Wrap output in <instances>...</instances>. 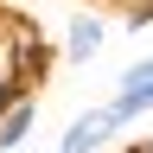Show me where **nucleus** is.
<instances>
[{
  "label": "nucleus",
  "instance_id": "1",
  "mask_svg": "<svg viewBox=\"0 0 153 153\" xmlns=\"http://www.w3.org/2000/svg\"><path fill=\"white\" fill-rule=\"evenodd\" d=\"M51 64H57V51L45 45V32L26 13L0 7V115L19 96H38V83H51Z\"/></svg>",
  "mask_w": 153,
  "mask_h": 153
},
{
  "label": "nucleus",
  "instance_id": "2",
  "mask_svg": "<svg viewBox=\"0 0 153 153\" xmlns=\"http://www.w3.org/2000/svg\"><path fill=\"white\" fill-rule=\"evenodd\" d=\"M115 134H121V121H115V108H83V115H70V128L57 134V147L51 153H102Z\"/></svg>",
  "mask_w": 153,
  "mask_h": 153
},
{
  "label": "nucleus",
  "instance_id": "3",
  "mask_svg": "<svg viewBox=\"0 0 153 153\" xmlns=\"http://www.w3.org/2000/svg\"><path fill=\"white\" fill-rule=\"evenodd\" d=\"M102 38H108L102 19H96V13H76L70 26H64V57H70V64H89V57L102 51Z\"/></svg>",
  "mask_w": 153,
  "mask_h": 153
},
{
  "label": "nucleus",
  "instance_id": "4",
  "mask_svg": "<svg viewBox=\"0 0 153 153\" xmlns=\"http://www.w3.org/2000/svg\"><path fill=\"white\" fill-rule=\"evenodd\" d=\"M32 128H38V96H19V102L0 115V153L26 147V140H32Z\"/></svg>",
  "mask_w": 153,
  "mask_h": 153
},
{
  "label": "nucleus",
  "instance_id": "5",
  "mask_svg": "<svg viewBox=\"0 0 153 153\" xmlns=\"http://www.w3.org/2000/svg\"><path fill=\"white\" fill-rule=\"evenodd\" d=\"M121 26H128V32H147V26H153V0H134V7H121Z\"/></svg>",
  "mask_w": 153,
  "mask_h": 153
},
{
  "label": "nucleus",
  "instance_id": "6",
  "mask_svg": "<svg viewBox=\"0 0 153 153\" xmlns=\"http://www.w3.org/2000/svg\"><path fill=\"white\" fill-rule=\"evenodd\" d=\"M134 153H153V140H134Z\"/></svg>",
  "mask_w": 153,
  "mask_h": 153
},
{
  "label": "nucleus",
  "instance_id": "7",
  "mask_svg": "<svg viewBox=\"0 0 153 153\" xmlns=\"http://www.w3.org/2000/svg\"><path fill=\"white\" fill-rule=\"evenodd\" d=\"M96 7H128V0H96Z\"/></svg>",
  "mask_w": 153,
  "mask_h": 153
},
{
  "label": "nucleus",
  "instance_id": "8",
  "mask_svg": "<svg viewBox=\"0 0 153 153\" xmlns=\"http://www.w3.org/2000/svg\"><path fill=\"white\" fill-rule=\"evenodd\" d=\"M128 7H134V0H128Z\"/></svg>",
  "mask_w": 153,
  "mask_h": 153
},
{
  "label": "nucleus",
  "instance_id": "9",
  "mask_svg": "<svg viewBox=\"0 0 153 153\" xmlns=\"http://www.w3.org/2000/svg\"><path fill=\"white\" fill-rule=\"evenodd\" d=\"M128 153H134V147H128Z\"/></svg>",
  "mask_w": 153,
  "mask_h": 153
}]
</instances>
